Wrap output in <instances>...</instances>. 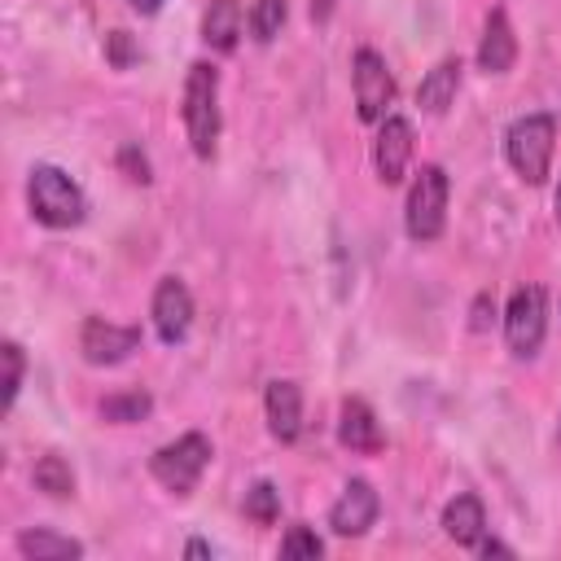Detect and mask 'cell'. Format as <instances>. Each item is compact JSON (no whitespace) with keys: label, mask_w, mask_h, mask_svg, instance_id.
Wrapping results in <instances>:
<instances>
[{"label":"cell","mask_w":561,"mask_h":561,"mask_svg":"<svg viewBox=\"0 0 561 561\" xmlns=\"http://www.w3.org/2000/svg\"><path fill=\"white\" fill-rule=\"evenodd\" d=\"M26 202H31V215H35L44 228H75V224H83V215H88L83 188H79L61 167H48V162L31 167Z\"/></svg>","instance_id":"1"},{"label":"cell","mask_w":561,"mask_h":561,"mask_svg":"<svg viewBox=\"0 0 561 561\" xmlns=\"http://www.w3.org/2000/svg\"><path fill=\"white\" fill-rule=\"evenodd\" d=\"M184 131L197 158L215 153L219 140V70L210 61H193L184 79Z\"/></svg>","instance_id":"2"},{"label":"cell","mask_w":561,"mask_h":561,"mask_svg":"<svg viewBox=\"0 0 561 561\" xmlns=\"http://www.w3.org/2000/svg\"><path fill=\"white\" fill-rule=\"evenodd\" d=\"M557 153V118L552 114H526L504 136V158L526 184H543Z\"/></svg>","instance_id":"3"},{"label":"cell","mask_w":561,"mask_h":561,"mask_svg":"<svg viewBox=\"0 0 561 561\" xmlns=\"http://www.w3.org/2000/svg\"><path fill=\"white\" fill-rule=\"evenodd\" d=\"M447 224V171L438 162H425L408 188V202H403V228L412 241H434Z\"/></svg>","instance_id":"4"},{"label":"cell","mask_w":561,"mask_h":561,"mask_svg":"<svg viewBox=\"0 0 561 561\" xmlns=\"http://www.w3.org/2000/svg\"><path fill=\"white\" fill-rule=\"evenodd\" d=\"M206 465H210V438L197 434V430L180 434L175 443H167V447H158V451L149 456V473H153L167 491H175V495H188V491L202 482Z\"/></svg>","instance_id":"5"},{"label":"cell","mask_w":561,"mask_h":561,"mask_svg":"<svg viewBox=\"0 0 561 561\" xmlns=\"http://www.w3.org/2000/svg\"><path fill=\"white\" fill-rule=\"evenodd\" d=\"M543 333H548V298L539 285H522L513 289L508 307H504V342L517 359H530L539 355L543 346Z\"/></svg>","instance_id":"6"},{"label":"cell","mask_w":561,"mask_h":561,"mask_svg":"<svg viewBox=\"0 0 561 561\" xmlns=\"http://www.w3.org/2000/svg\"><path fill=\"white\" fill-rule=\"evenodd\" d=\"M351 88H355V114L364 123H381L394 105V75L377 48H359L351 61Z\"/></svg>","instance_id":"7"},{"label":"cell","mask_w":561,"mask_h":561,"mask_svg":"<svg viewBox=\"0 0 561 561\" xmlns=\"http://www.w3.org/2000/svg\"><path fill=\"white\" fill-rule=\"evenodd\" d=\"M140 346V329L136 324H110L105 316H88L79 329V351L88 364H123L131 351Z\"/></svg>","instance_id":"8"},{"label":"cell","mask_w":561,"mask_h":561,"mask_svg":"<svg viewBox=\"0 0 561 561\" xmlns=\"http://www.w3.org/2000/svg\"><path fill=\"white\" fill-rule=\"evenodd\" d=\"M149 311H153V329H158V337H162L167 346H175V342L188 337V324H193V294H188V285H184L180 276H162V280H158Z\"/></svg>","instance_id":"9"},{"label":"cell","mask_w":561,"mask_h":561,"mask_svg":"<svg viewBox=\"0 0 561 561\" xmlns=\"http://www.w3.org/2000/svg\"><path fill=\"white\" fill-rule=\"evenodd\" d=\"M377 513H381V500H377L373 482L351 478V482L342 486V495L333 500V508H329V526H333V535H342V539H359V535L377 522Z\"/></svg>","instance_id":"10"},{"label":"cell","mask_w":561,"mask_h":561,"mask_svg":"<svg viewBox=\"0 0 561 561\" xmlns=\"http://www.w3.org/2000/svg\"><path fill=\"white\" fill-rule=\"evenodd\" d=\"M412 162V123L399 118V114H386L381 127H377V140H373V167H377V180L381 184H399L403 171Z\"/></svg>","instance_id":"11"},{"label":"cell","mask_w":561,"mask_h":561,"mask_svg":"<svg viewBox=\"0 0 561 561\" xmlns=\"http://www.w3.org/2000/svg\"><path fill=\"white\" fill-rule=\"evenodd\" d=\"M517 61V35H513V22L504 9H491L486 13V26H482V44H478V66L486 75H508Z\"/></svg>","instance_id":"12"},{"label":"cell","mask_w":561,"mask_h":561,"mask_svg":"<svg viewBox=\"0 0 561 561\" xmlns=\"http://www.w3.org/2000/svg\"><path fill=\"white\" fill-rule=\"evenodd\" d=\"M263 412H267V430L280 443H294L302 434V390L294 381H267L263 394Z\"/></svg>","instance_id":"13"},{"label":"cell","mask_w":561,"mask_h":561,"mask_svg":"<svg viewBox=\"0 0 561 561\" xmlns=\"http://www.w3.org/2000/svg\"><path fill=\"white\" fill-rule=\"evenodd\" d=\"M337 438L342 447L359 451V456H377L386 447V434L377 425V412L364 403V399H346L342 403V416H337Z\"/></svg>","instance_id":"14"},{"label":"cell","mask_w":561,"mask_h":561,"mask_svg":"<svg viewBox=\"0 0 561 561\" xmlns=\"http://www.w3.org/2000/svg\"><path fill=\"white\" fill-rule=\"evenodd\" d=\"M443 530L447 539H456L460 548H478L482 535H486V508L478 495H456L447 508H443Z\"/></svg>","instance_id":"15"},{"label":"cell","mask_w":561,"mask_h":561,"mask_svg":"<svg viewBox=\"0 0 561 561\" xmlns=\"http://www.w3.org/2000/svg\"><path fill=\"white\" fill-rule=\"evenodd\" d=\"M241 0H210L206 13H202V39L215 48V53H232L237 39H241Z\"/></svg>","instance_id":"16"},{"label":"cell","mask_w":561,"mask_h":561,"mask_svg":"<svg viewBox=\"0 0 561 561\" xmlns=\"http://www.w3.org/2000/svg\"><path fill=\"white\" fill-rule=\"evenodd\" d=\"M456 88H460V61L447 57L434 70H425V79L416 83V105L425 114H447V105L456 101Z\"/></svg>","instance_id":"17"},{"label":"cell","mask_w":561,"mask_h":561,"mask_svg":"<svg viewBox=\"0 0 561 561\" xmlns=\"http://www.w3.org/2000/svg\"><path fill=\"white\" fill-rule=\"evenodd\" d=\"M18 552L26 561H75V557H83V543L39 526V530H22L18 535Z\"/></svg>","instance_id":"18"},{"label":"cell","mask_w":561,"mask_h":561,"mask_svg":"<svg viewBox=\"0 0 561 561\" xmlns=\"http://www.w3.org/2000/svg\"><path fill=\"white\" fill-rule=\"evenodd\" d=\"M35 486L44 491V495H53V500H66V495H75V469L53 451V456H39L35 460Z\"/></svg>","instance_id":"19"},{"label":"cell","mask_w":561,"mask_h":561,"mask_svg":"<svg viewBox=\"0 0 561 561\" xmlns=\"http://www.w3.org/2000/svg\"><path fill=\"white\" fill-rule=\"evenodd\" d=\"M153 412V399L145 390H127V394H110L101 399V416L114 421V425H131V421H145Z\"/></svg>","instance_id":"20"},{"label":"cell","mask_w":561,"mask_h":561,"mask_svg":"<svg viewBox=\"0 0 561 561\" xmlns=\"http://www.w3.org/2000/svg\"><path fill=\"white\" fill-rule=\"evenodd\" d=\"M285 13H289V0H254L250 4V35L259 39V44H272L276 35H280V26H285Z\"/></svg>","instance_id":"21"},{"label":"cell","mask_w":561,"mask_h":561,"mask_svg":"<svg viewBox=\"0 0 561 561\" xmlns=\"http://www.w3.org/2000/svg\"><path fill=\"white\" fill-rule=\"evenodd\" d=\"M245 517L259 522V526H272V522L280 517V491H276L272 482H254V486L245 491Z\"/></svg>","instance_id":"22"},{"label":"cell","mask_w":561,"mask_h":561,"mask_svg":"<svg viewBox=\"0 0 561 561\" xmlns=\"http://www.w3.org/2000/svg\"><path fill=\"white\" fill-rule=\"evenodd\" d=\"M0 359H4V399H0V408L9 412L13 399H18V390H22V368H26V359H22V346H18V342H4V346H0Z\"/></svg>","instance_id":"23"},{"label":"cell","mask_w":561,"mask_h":561,"mask_svg":"<svg viewBox=\"0 0 561 561\" xmlns=\"http://www.w3.org/2000/svg\"><path fill=\"white\" fill-rule=\"evenodd\" d=\"M320 552H324V543H320V535H316V530H307V526H289V530H285V539H280V557H285V561H294V557L316 561Z\"/></svg>","instance_id":"24"},{"label":"cell","mask_w":561,"mask_h":561,"mask_svg":"<svg viewBox=\"0 0 561 561\" xmlns=\"http://www.w3.org/2000/svg\"><path fill=\"white\" fill-rule=\"evenodd\" d=\"M110 61H114V66H127V61H131V44H127V31H114V35H110Z\"/></svg>","instance_id":"25"},{"label":"cell","mask_w":561,"mask_h":561,"mask_svg":"<svg viewBox=\"0 0 561 561\" xmlns=\"http://www.w3.org/2000/svg\"><path fill=\"white\" fill-rule=\"evenodd\" d=\"M478 548H482V557H513V548L508 543H495V539H482Z\"/></svg>","instance_id":"26"},{"label":"cell","mask_w":561,"mask_h":561,"mask_svg":"<svg viewBox=\"0 0 561 561\" xmlns=\"http://www.w3.org/2000/svg\"><path fill=\"white\" fill-rule=\"evenodd\" d=\"M127 4H131V9H136V13H145V18H149V13H158V9H162V0H127Z\"/></svg>","instance_id":"27"},{"label":"cell","mask_w":561,"mask_h":561,"mask_svg":"<svg viewBox=\"0 0 561 561\" xmlns=\"http://www.w3.org/2000/svg\"><path fill=\"white\" fill-rule=\"evenodd\" d=\"M473 329H486V298L473 302Z\"/></svg>","instance_id":"28"},{"label":"cell","mask_w":561,"mask_h":561,"mask_svg":"<svg viewBox=\"0 0 561 561\" xmlns=\"http://www.w3.org/2000/svg\"><path fill=\"white\" fill-rule=\"evenodd\" d=\"M184 557H210V543H202V539H188Z\"/></svg>","instance_id":"29"},{"label":"cell","mask_w":561,"mask_h":561,"mask_svg":"<svg viewBox=\"0 0 561 561\" xmlns=\"http://www.w3.org/2000/svg\"><path fill=\"white\" fill-rule=\"evenodd\" d=\"M557 219H561V184H557Z\"/></svg>","instance_id":"30"}]
</instances>
